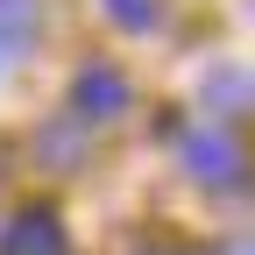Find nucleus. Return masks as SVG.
<instances>
[{
    "instance_id": "obj_1",
    "label": "nucleus",
    "mask_w": 255,
    "mask_h": 255,
    "mask_svg": "<svg viewBox=\"0 0 255 255\" xmlns=\"http://www.w3.org/2000/svg\"><path fill=\"white\" fill-rule=\"evenodd\" d=\"M177 156H184V170L199 177V184H213V191H241V149H234V135L199 128V135L177 142Z\"/></svg>"
},
{
    "instance_id": "obj_2",
    "label": "nucleus",
    "mask_w": 255,
    "mask_h": 255,
    "mask_svg": "<svg viewBox=\"0 0 255 255\" xmlns=\"http://www.w3.org/2000/svg\"><path fill=\"white\" fill-rule=\"evenodd\" d=\"M71 107H78V121H121L128 114V78L114 64H85L78 85H71Z\"/></svg>"
},
{
    "instance_id": "obj_3",
    "label": "nucleus",
    "mask_w": 255,
    "mask_h": 255,
    "mask_svg": "<svg viewBox=\"0 0 255 255\" xmlns=\"http://www.w3.org/2000/svg\"><path fill=\"white\" fill-rule=\"evenodd\" d=\"M0 255H71V241H64V220L50 206H28L7 220V234H0Z\"/></svg>"
},
{
    "instance_id": "obj_4",
    "label": "nucleus",
    "mask_w": 255,
    "mask_h": 255,
    "mask_svg": "<svg viewBox=\"0 0 255 255\" xmlns=\"http://www.w3.org/2000/svg\"><path fill=\"white\" fill-rule=\"evenodd\" d=\"M199 100L213 107V114H248V71H241V64H213V71H206V85H199Z\"/></svg>"
},
{
    "instance_id": "obj_5",
    "label": "nucleus",
    "mask_w": 255,
    "mask_h": 255,
    "mask_svg": "<svg viewBox=\"0 0 255 255\" xmlns=\"http://www.w3.org/2000/svg\"><path fill=\"white\" fill-rule=\"evenodd\" d=\"M28 43H36V0H0V64L28 57Z\"/></svg>"
},
{
    "instance_id": "obj_6",
    "label": "nucleus",
    "mask_w": 255,
    "mask_h": 255,
    "mask_svg": "<svg viewBox=\"0 0 255 255\" xmlns=\"http://www.w3.org/2000/svg\"><path fill=\"white\" fill-rule=\"evenodd\" d=\"M107 14H114L121 28H149V21H156V0H107Z\"/></svg>"
},
{
    "instance_id": "obj_7",
    "label": "nucleus",
    "mask_w": 255,
    "mask_h": 255,
    "mask_svg": "<svg viewBox=\"0 0 255 255\" xmlns=\"http://www.w3.org/2000/svg\"><path fill=\"white\" fill-rule=\"evenodd\" d=\"M220 255H248V241H227V248H220Z\"/></svg>"
},
{
    "instance_id": "obj_8",
    "label": "nucleus",
    "mask_w": 255,
    "mask_h": 255,
    "mask_svg": "<svg viewBox=\"0 0 255 255\" xmlns=\"http://www.w3.org/2000/svg\"><path fill=\"white\" fill-rule=\"evenodd\" d=\"M149 255H191V248H149Z\"/></svg>"
}]
</instances>
